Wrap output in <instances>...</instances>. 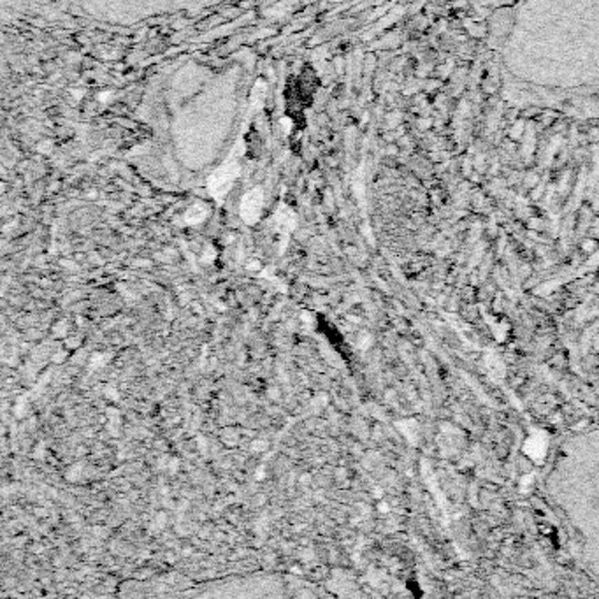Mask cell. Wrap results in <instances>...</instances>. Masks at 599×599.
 Here are the masks:
<instances>
[{
	"mask_svg": "<svg viewBox=\"0 0 599 599\" xmlns=\"http://www.w3.org/2000/svg\"><path fill=\"white\" fill-rule=\"evenodd\" d=\"M238 176H239L238 156L232 155L227 162H223L222 165L211 174L210 181H207V187H210L211 195H213L214 199H222L223 195L230 190V187H232Z\"/></svg>",
	"mask_w": 599,
	"mask_h": 599,
	"instance_id": "obj_1",
	"label": "cell"
},
{
	"mask_svg": "<svg viewBox=\"0 0 599 599\" xmlns=\"http://www.w3.org/2000/svg\"><path fill=\"white\" fill-rule=\"evenodd\" d=\"M262 206H264V195H262V192L258 190V188L248 192V194L243 197L241 206H239L241 218L245 220V223H248V225L257 223L262 213Z\"/></svg>",
	"mask_w": 599,
	"mask_h": 599,
	"instance_id": "obj_2",
	"label": "cell"
},
{
	"mask_svg": "<svg viewBox=\"0 0 599 599\" xmlns=\"http://www.w3.org/2000/svg\"><path fill=\"white\" fill-rule=\"evenodd\" d=\"M207 218V207L204 204H194L192 207H188V211L185 213V222L188 225H199L203 223Z\"/></svg>",
	"mask_w": 599,
	"mask_h": 599,
	"instance_id": "obj_3",
	"label": "cell"
},
{
	"mask_svg": "<svg viewBox=\"0 0 599 599\" xmlns=\"http://www.w3.org/2000/svg\"><path fill=\"white\" fill-rule=\"evenodd\" d=\"M108 355H94L92 357V362H90V366H92V369H97V367H102L104 364H108Z\"/></svg>",
	"mask_w": 599,
	"mask_h": 599,
	"instance_id": "obj_4",
	"label": "cell"
},
{
	"mask_svg": "<svg viewBox=\"0 0 599 599\" xmlns=\"http://www.w3.org/2000/svg\"><path fill=\"white\" fill-rule=\"evenodd\" d=\"M214 261V250L207 248L206 250V255L203 257V262H206V264H210V262Z\"/></svg>",
	"mask_w": 599,
	"mask_h": 599,
	"instance_id": "obj_5",
	"label": "cell"
}]
</instances>
